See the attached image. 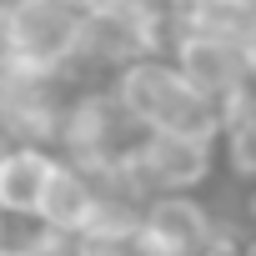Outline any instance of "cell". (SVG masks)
I'll use <instances>...</instances> for the list:
<instances>
[{"label": "cell", "instance_id": "6da1fadb", "mask_svg": "<svg viewBox=\"0 0 256 256\" xmlns=\"http://www.w3.org/2000/svg\"><path fill=\"white\" fill-rule=\"evenodd\" d=\"M146 131L131 120L106 80H76L66 96V116H60V131H56V156L90 171V176H116V171H131L136 151H141Z\"/></svg>", "mask_w": 256, "mask_h": 256}, {"label": "cell", "instance_id": "7a4b0ae2", "mask_svg": "<svg viewBox=\"0 0 256 256\" xmlns=\"http://www.w3.org/2000/svg\"><path fill=\"white\" fill-rule=\"evenodd\" d=\"M110 96L131 110V120L141 126V131H171V136H206L216 141L221 136V116L216 106L191 90V80L166 60V56H146V60H131L120 66L110 80Z\"/></svg>", "mask_w": 256, "mask_h": 256}, {"label": "cell", "instance_id": "3957f363", "mask_svg": "<svg viewBox=\"0 0 256 256\" xmlns=\"http://www.w3.org/2000/svg\"><path fill=\"white\" fill-rule=\"evenodd\" d=\"M176 30V16L161 0H116V6L80 16V50H76V80H110L120 66L166 56V40Z\"/></svg>", "mask_w": 256, "mask_h": 256}, {"label": "cell", "instance_id": "277c9868", "mask_svg": "<svg viewBox=\"0 0 256 256\" xmlns=\"http://www.w3.org/2000/svg\"><path fill=\"white\" fill-rule=\"evenodd\" d=\"M166 60L191 80V90H201V96L216 106L221 126L251 116L256 60H251L241 46H231V40H221V36H206V30H191V26H176L171 40H166Z\"/></svg>", "mask_w": 256, "mask_h": 256}, {"label": "cell", "instance_id": "5b68a950", "mask_svg": "<svg viewBox=\"0 0 256 256\" xmlns=\"http://www.w3.org/2000/svg\"><path fill=\"white\" fill-rule=\"evenodd\" d=\"M80 6L76 0H10V46L16 66L56 80H76L80 50Z\"/></svg>", "mask_w": 256, "mask_h": 256}, {"label": "cell", "instance_id": "8992f818", "mask_svg": "<svg viewBox=\"0 0 256 256\" xmlns=\"http://www.w3.org/2000/svg\"><path fill=\"white\" fill-rule=\"evenodd\" d=\"M231 226L241 221L221 216L206 196H151L136 241L146 246V256H211Z\"/></svg>", "mask_w": 256, "mask_h": 256}, {"label": "cell", "instance_id": "52a82bcc", "mask_svg": "<svg viewBox=\"0 0 256 256\" xmlns=\"http://www.w3.org/2000/svg\"><path fill=\"white\" fill-rule=\"evenodd\" d=\"M131 171L146 186V196H206V186L221 176V156H216V141L206 136L151 131Z\"/></svg>", "mask_w": 256, "mask_h": 256}, {"label": "cell", "instance_id": "ba28073f", "mask_svg": "<svg viewBox=\"0 0 256 256\" xmlns=\"http://www.w3.org/2000/svg\"><path fill=\"white\" fill-rule=\"evenodd\" d=\"M76 80H56V76H36L10 66L0 76V131L16 146H50L56 151V131L66 116V96Z\"/></svg>", "mask_w": 256, "mask_h": 256}, {"label": "cell", "instance_id": "9c48e42d", "mask_svg": "<svg viewBox=\"0 0 256 256\" xmlns=\"http://www.w3.org/2000/svg\"><path fill=\"white\" fill-rule=\"evenodd\" d=\"M90 211H96V176L56 156L50 181L40 191V206H36L30 226H40L50 236H66V241H80L86 226H90Z\"/></svg>", "mask_w": 256, "mask_h": 256}, {"label": "cell", "instance_id": "30bf717a", "mask_svg": "<svg viewBox=\"0 0 256 256\" xmlns=\"http://www.w3.org/2000/svg\"><path fill=\"white\" fill-rule=\"evenodd\" d=\"M50 166H56L50 146H10L0 156V221L6 226H30L36 221Z\"/></svg>", "mask_w": 256, "mask_h": 256}, {"label": "cell", "instance_id": "8fae6325", "mask_svg": "<svg viewBox=\"0 0 256 256\" xmlns=\"http://www.w3.org/2000/svg\"><path fill=\"white\" fill-rule=\"evenodd\" d=\"M216 156H221V171H226L231 181H241L246 191L256 186V120H251V116L221 126V136H216Z\"/></svg>", "mask_w": 256, "mask_h": 256}, {"label": "cell", "instance_id": "7c38bea8", "mask_svg": "<svg viewBox=\"0 0 256 256\" xmlns=\"http://www.w3.org/2000/svg\"><path fill=\"white\" fill-rule=\"evenodd\" d=\"M70 256H146V246L136 236H80Z\"/></svg>", "mask_w": 256, "mask_h": 256}, {"label": "cell", "instance_id": "4fadbf2b", "mask_svg": "<svg viewBox=\"0 0 256 256\" xmlns=\"http://www.w3.org/2000/svg\"><path fill=\"white\" fill-rule=\"evenodd\" d=\"M16 66V46H10V0H0V76Z\"/></svg>", "mask_w": 256, "mask_h": 256}, {"label": "cell", "instance_id": "5bb4252c", "mask_svg": "<svg viewBox=\"0 0 256 256\" xmlns=\"http://www.w3.org/2000/svg\"><path fill=\"white\" fill-rule=\"evenodd\" d=\"M0 256H36V251H30V246H26L20 236H10V246H6V251H0Z\"/></svg>", "mask_w": 256, "mask_h": 256}, {"label": "cell", "instance_id": "9a60e30c", "mask_svg": "<svg viewBox=\"0 0 256 256\" xmlns=\"http://www.w3.org/2000/svg\"><path fill=\"white\" fill-rule=\"evenodd\" d=\"M10 236H16V226H6V221H0V251L10 246Z\"/></svg>", "mask_w": 256, "mask_h": 256}, {"label": "cell", "instance_id": "2e32d148", "mask_svg": "<svg viewBox=\"0 0 256 256\" xmlns=\"http://www.w3.org/2000/svg\"><path fill=\"white\" fill-rule=\"evenodd\" d=\"M251 120H256V96H251Z\"/></svg>", "mask_w": 256, "mask_h": 256}]
</instances>
